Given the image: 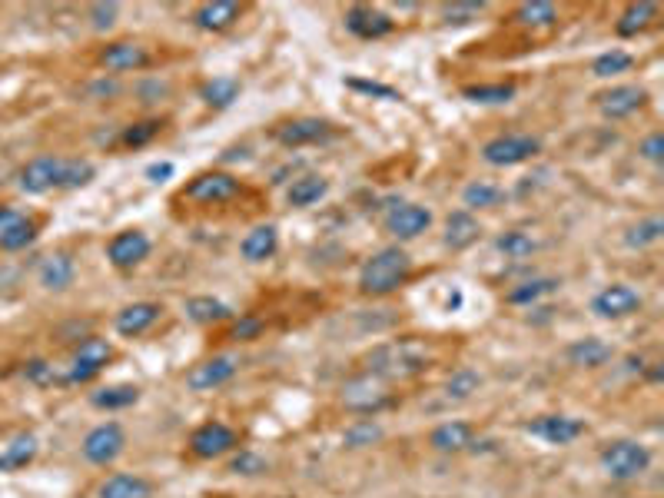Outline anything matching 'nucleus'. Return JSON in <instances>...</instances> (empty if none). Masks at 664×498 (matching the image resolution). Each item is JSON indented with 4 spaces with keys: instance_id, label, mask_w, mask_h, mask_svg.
Returning a JSON list of instances; mask_svg holds the SVG:
<instances>
[{
    "instance_id": "obj_42",
    "label": "nucleus",
    "mask_w": 664,
    "mask_h": 498,
    "mask_svg": "<svg viewBox=\"0 0 664 498\" xmlns=\"http://www.w3.org/2000/svg\"><path fill=\"white\" fill-rule=\"evenodd\" d=\"M631 64H635V57H631L628 50H608V54L595 57V64H591V74H595V77H615V74H625Z\"/></svg>"
},
{
    "instance_id": "obj_47",
    "label": "nucleus",
    "mask_w": 664,
    "mask_h": 498,
    "mask_svg": "<svg viewBox=\"0 0 664 498\" xmlns=\"http://www.w3.org/2000/svg\"><path fill=\"white\" fill-rule=\"evenodd\" d=\"M346 87L359 90V93H369V97H382V100H402L399 90L386 87V83H372V80H346Z\"/></svg>"
},
{
    "instance_id": "obj_6",
    "label": "nucleus",
    "mask_w": 664,
    "mask_h": 498,
    "mask_svg": "<svg viewBox=\"0 0 664 498\" xmlns=\"http://www.w3.org/2000/svg\"><path fill=\"white\" fill-rule=\"evenodd\" d=\"M233 196H240V180H236L233 173H200L196 180L186 183L183 190V200L190 203H203V206H216V203H226L233 200Z\"/></svg>"
},
{
    "instance_id": "obj_18",
    "label": "nucleus",
    "mask_w": 664,
    "mask_h": 498,
    "mask_svg": "<svg viewBox=\"0 0 664 498\" xmlns=\"http://www.w3.org/2000/svg\"><path fill=\"white\" fill-rule=\"evenodd\" d=\"M233 376H236V362L230 356H216V359L200 362V366H193L190 376H186V386L193 392H210V389L226 386Z\"/></svg>"
},
{
    "instance_id": "obj_36",
    "label": "nucleus",
    "mask_w": 664,
    "mask_h": 498,
    "mask_svg": "<svg viewBox=\"0 0 664 498\" xmlns=\"http://www.w3.org/2000/svg\"><path fill=\"white\" fill-rule=\"evenodd\" d=\"M479 386H482L479 372H475V369H459V372H452L449 382H445V399H449V402H465V399L472 396V392H479Z\"/></svg>"
},
{
    "instance_id": "obj_35",
    "label": "nucleus",
    "mask_w": 664,
    "mask_h": 498,
    "mask_svg": "<svg viewBox=\"0 0 664 498\" xmlns=\"http://www.w3.org/2000/svg\"><path fill=\"white\" fill-rule=\"evenodd\" d=\"M236 97H240V83L233 77H213L210 83H203V100L210 107H230Z\"/></svg>"
},
{
    "instance_id": "obj_8",
    "label": "nucleus",
    "mask_w": 664,
    "mask_h": 498,
    "mask_svg": "<svg viewBox=\"0 0 664 498\" xmlns=\"http://www.w3.org/2000/svg\"><path fill=\"white\" fill-rule=\"evenodd\" d=\"M542 143L535 137H525V133H508V137H495L482 147V160L492 166H518L525 160L538 157Z\"/></svg>"
},
{
    "instance_id": "obj_37",
    "label": "nucleus",
    "mask_w": 664,
    "mask_h": 498,
    "mask_svg": "<svg viewBox=\"0 0 664 498\" xmlns=\"http://www.w3.org/2000/svg\"><path fill=\"white\" fill-rule=\"evenodd\" d=\"M462 97L472 103H508L515 97V83H479V87H465Z\"/></svg>"
},
{
    "instance_id": "obj_7",
    "label": "nucleus",
    "mask_w": 664,
    "mask_h": 498,
    "mask_svg": "<svg viewBox=\"0 0 664 498\" xmlns=\"http://www.w3.org/2000/svg\"><path fill=\"white\" fill-rule=\"evenodd\" d=\"M127 449V435L117 422H103L97 429L87 432V439H83V459L90 465H113Z\"/></svg>"
},
{
    "instance_id": "obj_4",
    "label": "nucleus",
    "mask_w": 664,
    "mask_h": 498,
    "mask_svg": "<svg viewBox=\"0 0 664 498\" xmlns=\"http://www.w3.org/2000/svg\"><path fill=\"white\" fill-rule=\"evenodd\" d=\"M339 402L346 406L349 412H362V415H372L379 409H386L392 402V392L386 386V379L372 376V372H362V376H352L346 386L339 392Z\"/></svg>"
},
{
    "instance_id": "obj_11",
    "label": "nucleus",
    "mask_w": 664,
    "mask_h": 498,
    "mask_svg": "<svg viewBox=\"0 0 664 498\" xmlns=\"http://www.w3.org/2000/svg\"><path fill=\"white\" fill-rule=\"evenodd\" d=\"M598 110L605 113L608 120H625L631 113H638L648 103V90L635 87V83H621V87H611L605 93H598Z\"/></svg>"
},
{
    "instance_id": "obj_1",
    "label": "nucleus",
    "mask_w": 664,
    "mask_h": 498,
    "mask_svg": "<svg viewBox=\"0 0 664 498\" xmlns=\"http://www.w3.org/2000/svg\"><path fill=\"white\" fill-rule=\"evenodd\" d=\"M409 273H412V259H409L406 249L386 246V249H379L366 266H362L359 289L366 296H389L406 283Z\"/></svg>"
},
{
    "instance_id": "obj_40",
    "label": "nucleus",
    "mask_w": 664,
    "mask_h": 498,
    "mask_svg": "<svg viewBox=\"0 0 664 498\" xmlns=\"http://www.w3.org/2000/svg\"><path fill=\"white\" fill-rule=\"evenodd\" d=\"M555 289H558V279H528V283L515 286L512 293H508V303L528 306V303H535V299H542V296H548V293H555Z\"/></svg>"
},
{
    "instance_id": "obj_38",
    "label": "nucleus",
    "mask_w": 664,
    "mask_h": 498,
    "mask_svg": "<svg viewBox=\"0 0 664 498\" xmlns=\"http://www.w3.org/2000/svg\"><path fill=\"white\" fill-rule=\"evenodd\" d=\"M495 249H498V253H505L508 259H525V256L535 253L538 243L528 233H522V230H508V233H502L495 240Z\"/></svg>"
},
{
    "instance_id": "obj_26",
    "label": "nucleus",
    "mask_w": 664,
    "mask_h": 498,
    "mask_svg": "<svg viewBox=\"0 0 664 498\" xmlns=\"http://www.w3.org/2000/svg\"><path fill=\"white\" fill-rule=\"evenodd\" d=\"M37 449H40V445H37V435H30V432L17 435V439L10 442L4 452H0V472L27 469V465L37 459Z\"/></svg>"
},
{
    "instance_id": "obj_13",
    "label": "nucleus",
    "mask_w": 664,
    "mask_h": 498,
    "mask_svg": "<svg viewBox=\"0 0 664 498\" xmlns=\"http://www.w3.org/2000/svg\"><path fill=\"white\" fill-rule=\"evenodd\" d=\"M273 137L283 143V147H306V143H319L332 137V123L319 117H296V120L279 123L273 130Z\"/></svg>"
},
{
    "instance_id": "obj_16",
    "label": "nucleus",
    "mask_w": 664,
    "mask_h": 498,
    "mask_svg": "<svg viewBox=\"0 0 664 498\" xmlns=\"http://www.w3.org/2000/svg\"><path fill=\"white\" fill-rule=\"evenodd\" d=\"M150 256V236L140 230H123L110 240L107 246V259L117 269H133L137 263Z\"/></svg>"
},
{
    "instance_id": "obj_45",
    "label": "nucleus",
    "mask_w": 664,
    "mask_h": 498,
    "mask_svg": "<svg viewBox=\"0 0 664 498\" xmlns=\"http://www.w3.org/2000/svg\"><path fill=\"white\" fill-rule=\"evenodd\" d=\"M163 123L160 120H147V123H137V127H130L123 133V147H143V143H150L153 137L160 133Z\"/></svg>"
},
{
    "instance_id": "obj_9",
    "label": "nucleus",
    "mask_w": 664,
    "mask_h": 498,
    "mask_svg": "<svg viewBox=\"0 0 664 498\" xmlns=\"http://www.w3.org/2000/svg\"><path fill=\"white\" fill-rule=\"evenodd\" d=\"M60 176H64V160L60 157H37L17 173V186L30 196L60 190Z\"/></svg>"
},
{
    "instance_id": "obj_43",
    "label": "nucleus",
    "mask_w": 664,
    "mask_h": 498,
    "mask_svg": "<svg viewBox=\"0 0 664 498\" xmlns=\"http://www.w3.org/2000/svg\"><path fill=\"white\" fill-rule=\"evenodd\" d=\"M93 180V163L87 160H64V176H60V190H80Z\"/></svg>"
},
{
    "instance_id": "obj_5",
    "label": "nucleus",
    "mask_w": 664,
    "mask_h": 498,
    "mask_svg": "<svg viewBox=\"0 0 664 498\" xmlns=\"http://www.w3.org/2000/svg\"><path fill=\"white\" fill-rule=\"evenodd\" d=\"M113 359V346L107 339H83L80 346L74 349V356H70V366L64 372V382H70V386H77V382H90L97 379L103 369H107V362Z\"/></svg>"
},
{
    "instance_id": "obj_50",
    "label": "nucleus",
    "mask_w": 664,
    "mask_h": 498,
    "mask_svg": "<svg viewBox=\"0 0 664 498\" xmlns=\"http://www.w3.org/2000/svg\"><path fill=\"white\" fill-rule=\"evenodd\" d=\"M233 472H243V475H259V472H266V462L259 459V455H253V452H243L240 459H233Z\"/></svg>"
},
{
    "instance_id": "obj_30",
    "label": "nucleus",
    "mask_w": 664,
    "mask_h": 498,
    "mask_svg": "<svg viewBox=\"0 0 664 498\" xmlns=\"http://www.w3.org/2000/svg\"><path fill=\"white\" fill-rule=\"evenodd\" d=\"M37 236V223L27 220V216H14L4 230H0V249H7V253H17V249H27L30 243H34Z\"/></svg>"
},
{
    "instance_id": "obj_10",
    "label": "nucleus",
    "mask_w": 664,
    "mask_h": 498,
    "mask_svg": "<svg viewBox=\"0 0 664 498\" xmlns=\"http://www.w3.org/2000/svg\"><path fill=\"white\" fill-rule=\"evenodd\" d=\"M236 435L226 422H203L200 429L190 435V452L196 459H220L230 449H236Z\"/></svg>"
},
{
    "instance_id": "obj_33",
    "label": "nucleus",
    "mask_w": 664,
    "mask_h": 498,
    "mask_svg": "<svg viewBox=\"0 0 664 498\" xmlns=\"http://www.w3.org/2000/svg\"><path fill=\"white\" fill-rule=\"evenodd\" d=\"M515 20L525 27H552L558 20V10L548 0H525V4H518Z\"/></svg>"
},
{
    "instance_id": "obj_12",
    "label": "nucleus",
    "mask_w": 664,
    "mask_h": 498,
    "mask_svg": "<svg viewBox=\"0 0 664 498\" xmlns=\"http://www.w3.org/2000/svg\"><path fill=\"white\" fill-rule=\"evenodd\" d=\"M638 309H641V296L631 286H621V283L605 286L591 299V313L601 319H625L631 313H638Z\"/></svg>"
},
{
    "instance_id": "obj_27",
    "label": "nucleus",
    "mask_w": 664,
    "mask_h": 498,
    "mask_svg": "<svg viewBox=\"0 0 664 498\" xmlns=\"http://www.w3.org/2000/svg\"><path fill=\"white\" fill-rule=\"evenodd\" d=\"M608 359H611V346H608V342L595 339V336L578 339V342L568 346V362H572V366L598 369V366H605Z\"/></svg>"
},
{
    "instance_id": "obj_49",
    "label": "nucleus",
    "mask_w": 664,
    "mask_h": 498,
    "mask_svg": "<svg viewBox=\"0 0 664 498\" xmlns=\"http://www.w3.org/2000/svg\"><path fill=\"white\" fill-rule=\"evenodd\" d=\"M117 4H93L90 7V17H93V27L97 30H107L113 27V20H117Z\"/></svg>"
},
{
    "instance_id": "obj_23",
    "label": "nucleus",
    "mask_w": 664,
    "mask_h": 498,
    "mask_svg": "<svg viewBox=\"0 0 664 498\" xmlns=\"http://www.w3.org/2000/svg\"><path fill=\"white\" fill-rule=\"evenodd\" d=\"M482 226L469 210H455L449 220H445V246L452 249H469L475 240H479Z\"/></svg>"
},
{
    "instance_id": "obj_39",
    "label": "nucleus",
    "mask_w": 664,
    "mask_h": 498,
    "mask_svg": "<svg viewBox=\"0 0 664 498\" xmlns=\"http://www.w3.org/2000/svg\"><path fill=\"white\" fill-rule=\"evenodd\" d=\"M502 200V186L495 183H485V180H475L462 190V203L469 206V210H482V206H495Z\"/></svg>"
},
{
    "instance_id": "obj_2",
    "label": "nucleus",
    "mask_w": 664,
    "mask_h": 498,
    "mask_svg": "<svg viewBox=\"0 0 664 498\" xmlns=\"http://www.w3.org/2000/svg\"><path fill=\"white\" fill-rule=\"evenodd\" d=\"M429 366V356L419 342H389V346H379L369 356V372L379 379H412L425 372Z\"/></svg>"
},
{
    "instance_id": "obj_31",
    "label": "nucleus",
    "mask_w": 664,
    "mask_h": 498,
    "mask_svg": "<svg viewBox=\"0 0 664 498\" xmlns=\"http://www.w3.org/2000/svg\"><path fill=\"white\" fill-rule=\"evenodd\" d=\"M186 316L200 326H210V323H223V319H230L233 313H230V306L213 296H193L190 303H186Z\"/></svg>"
},
{
    "instance_id": "obj_15",
    "label": "nucleus",
    "mask_w": 664,
    "mask_h": 498,
    "mask_svg": "<svg viewBox=\"0 0 664 498\" xmlns=\"http://www.w3.org/2000/svg\"><path fill=\"white\" fill-rule=\"evenodd\" d=\"M429 226H432V213L425 210V206L399 203L386 213V230L392 236H399V240H415V236H422Z\"/></svg>"
},
{
    "instance_id": "obj_19",
    "label": "nucleus",
    "mask_w": 664,
    "mask_h": 498,
    "mask_svg": "<svg viewBox=\"0 0 664 498\" xmlns=\"http://www.w3.org/2000/svg\"><path fill=\"white\" fill-rule=\"evenodd\" d=\"M243 14V4H236V0H210V4H200L196 7V27L206 30V34H220V30H230L236 20Z\"/></svg>"
},
{
    "instance_id": "obj_14",
    "label": "nucleus",
    "mask_w": 664,
    "mask_h": 498,
    "mask_svg": "<svg viewBox=\"0 0 664 498\" xmlns=\"http://www.w3.org/2000/svg\"><path fill=\"white\" fill-rule=\"evenodd\" d=\"M392 27H396V20L389 14H382L376 7H366V4H352L346 10V30L349 34H356L359 40H379L392 34Z\"/></svg>"
},
{
    "instance_id": "obj_54",
    "label": "nucleus",
    "mask_w": 664,
    "mask_h": 498,
    "mask_svg": "<svg viewBox=\"0 0 664 498\" xmlns=\"http://www.w3.org/2000/svg\"><path fill=\"white\" fill-rule=\"evenodd\" d=\"M14 216H17V213H14V210H7V206H4V210H0V230H4V226H7L10 220H14Z\"/></svg>"
},
{
    "instance_id": "obj_53",
    "label": "nucleus",
    "mask_w": 664,
    "mask_h": 498,
    "mask_svg": "<svg viewBox=\"0 0 664 498\" xmlns=\"http://www.w3.org/2000/svg\"><path fill=\"white\" fill-rule=\"evenodd\" d=\"M166 176H173V163H153V166H147V180L150 183H163Z\"/></svg>"
},
{
    "instance_id": "obj_51",
    "label": "nucleus",
    "mask_w": 664,
    "mask_h": 498,
    "mask_svg": "<svg viewBox=\"0 0 664 498\" xmlns=\"http://www.w3.org/2000/svg\"><path fill=\"white\" fill-rule=\"evenodd\" d=\"M638 153L645 160H651V163H661V157H664V137H661V133H651V137L638 147Z\"/></svg>"
},
{
    "instance_id": "obj_21",
    "label": "nucleus",
    "mask_w": 664,
    "mask_h": 498,
    "mask_svg": "<svg viewBox=\"0 0 664 498\" xmlns=\"http://www.w3.org/2000/svg\"><path fill=\"white\" fill-rule=\"evenodd\" d=\"M160 313H163L160 303H133L127 309H120L113 326H117L120 336H143L160 319Z\"/></svg>"
},
{
    "instance_id": "obj_34",
    "label": "nucleus",
    "mask_w": 664,
    "mask_h": 498,
    "mask_svg": "<svg viewBox=\"0 0 664 498\" xmlns=\"http://www.w3.org/2000/svg\"><path fill=\"white\" fill-rule=\"evenodd\" d=\"M655 14H658V7L655 4H631V7H625L621 10V17H618V34L621 37H635L638 30H645L651 20H655Z\"/></svg>"
},
{
    "instance_id": "obj_44",
    "label": "nucleus",
    "mask_w": 664,
    "mask_h": 498,
    "mask_svg": "<svg viewBox=\"0 0 664 498\" xmlns=\"http://www.w3.org/2000/svg\"><path fill=\"white\" fill-rule=\"evenodd\" d=\"M382 435L376 422H356L352 429H346V445L349 449H362V445H372Z\"/></svg>"
},
{
    "instance_id": "obj_46",
    "label": "nucleus",
    "mask_w": 664,
    "mask_h": 498,
    "mask_svg": "<svg viewBox=\"0 0 664 498\" xmlns=\"http://www.w3.org/2000/svg\"><path fill=\"white\" fill-rule=\"evenodd\" d=\"M445 20L449 24H469V20H475L485 10V4H462V0H455V4H445Z\"/></svg>"
},
{
    "instance_id": "obj_32",
    "label": "nucleus",
    "mask_w": 664,
    "mask_h": 498,
    "mask_svg": "<svg viewBox=\"0 0 664 498\" xmlns=\"http://www.w3.org/2000/svg\"><path fill=\"white\" fill-rule=\"evenodd\" d=\"M140 399V389L137 386H107V389H97L90 396V402L97 409H107V412H117V409H130L133 402Z\"/></svg>"
},
{
    "instance_id": "obj_24",
    "label": "nucleus",
    "mask_w": 664,
    "mask_h": 498,
    "mask_svg": "<svg viewBox=\"0 0 664 498\" xmlns=\"http://www.w3.org/2000/svg\"><path fill=\"white\" fill-rule=\"evenodd\" d=\"M429 445L435 452H462L472 445V425L469 422H442L429 435Z\"/></svg>"
},
{
    "instance_id": "obj_25",
    "label": "nucleus",
    "mask_w": 664,
    "mask_h": 498,
    "mask_svg": "<svg viewBox=\"0 0 664 498\" xmlns=\"http://www.w3.org/2000/svg\"><path fill=\"white\" fill-rule=\"evenodd\" d=\"M276 246H279L276 226H256V230L246 233V240L240 243V253H243V259H249V263H263V259L276 253Z\"/></svg>"
},
{
    "instance_id": "obj_3",
    "label": "nucleus",
    "mask_w": 664,
    "mask_h": 498,
    "mask_svg": "<svg viewBox=\"0 0 664 498\" xmlns=\"http://www.w3.org/2000/svg\"><path fill=\"white\" fill-rule=\"evenodd\" d=\"M648 465H651V452L641 442L618 439V442H608L605 449H601V469L618 482L638 479L641 472H648Z\"/></svg>"
},
{
    "instance_id": "obj_22",
    "label": "nucleus",
    "mask_w": 664,
    "mask_h": 498,
    "mask_svg": "<svg viewBox=\"0 0 664 498\" xmlns=\"http://www.w3.org/2000/svg\"><path fill=\"white\" fill-rule=\"evenodd\" d=\"M97 498H153V485L143 475L117 472L100 485Z\"/></svg>"
},
{
    "instance_id": "obj_29",
    "label": "nucleus",
    "mask_w": 664,
    "mask_h": 498,
    "mask_svg": "<svg viewBox=\"0 0 664 498\" xmlns=\"http://www.w3.org/2000/svg\"><path fill=\"white\" fill-rule=\"evenodd\" d=\"M329 193V183L323 180V176H299V180H293V186H289V206H296V210H306V206L319 203L323 196Z\"/></svg>"
},
{
    "instance_id": "obj_28",
    "label": "nucleus",
    "mask_w": 664,
    "mask_h": 498,
    "mask_svg": "<svg viewBox=\"0 0 664 498\" xmlns=\"http://www.w3.org/2000/svg\"><path fill=\"white\" fill-rule=\"evenodd\" d=\"M70 283H74V259H70V253H50L40 263V286L67 289Z\"/></svg>"
},
{
    "instance_id": "obj_48",
    "label": "nucleus",
    "mask_w": 664,
    "mask_h": 498,
    "mask_svg": "<svg viewBox=\"0 0 664 498\" xmlns=\"http://www.w3.org/2000/svg\"><path fill=\"white\" fill-rule=\"evenodd\" d=\"M27 379L30 382H37V386H47V382H57V372H54V366H47L44 359H34V362H27Z\"/></svg>"
},
{
    "instance_id": "obj_17",
    "label": "nucleus",
    "mask_w": 664,
    "mask_h": 498,
    "mask_svg": "<svg viewBox=\"0 0 664 498\" xmlns=\"http://www.w3.org/2000/svg\"><path fill=\"white\" fill-rule=\"evenodd\" d=\"M525 432H532L535 439H542L548 445H568L585 432V422L572 419V415H542V419L528 422Z\"/></svg>"
},
{
    "instance_id": "obj_52",
    "label": "nucleus",
    "mask_w": 664,
    "mask_h": 498,
    "mask_svg": "<svg viewBox=\"0 0 664 498\" xmlns=\"http://www.w3.org/2000/svg\"><path fill=\"white\" fill-rule=\"evenodd\" d=\"M259 329H263V323H259V319H253V316H246V319H240V323L233 326V339H240V342L256 339Z\"/></svg>"
},
{
    "instance_id": "obj_20",
    "label": "nucleus",
    "mask_w": 664,
    "mask_h": 498,
    "mask_svg": "<svg viewBox=\"0 0 664 498\" xmlns=\"http://www.w3.org/2000/svg\"><path fill=\"white\" fill-rule=\"evenodd\" d=\"M100 64L113 70V74H127V70H140L150 64V54L147 47L133 44V40H120V44H110L107 50L100 54Z\"/></svg>"
},
{
    "instance_id": "obj_41",
    "label": "nucleus",
    "mask_w": 664,
    "mask_h": 498,
    "mask_svg": "<svg viewBox=\"0 0 664 498\" xmlns=\"http://www.w3.org/2000/svg\"><path fill=\"white\" fill-rule=\"evenodd\" d=\"M661 233H664V220H661V216H648V220H641L638 226H631L628 236H625V243H628L631 249H641V246L658 243Z\"/></svg>"
}]
</instances>
